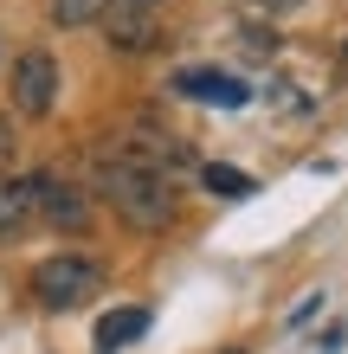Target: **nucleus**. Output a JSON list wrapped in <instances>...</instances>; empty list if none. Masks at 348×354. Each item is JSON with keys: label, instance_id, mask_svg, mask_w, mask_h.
<instances>
[{"label": "nucleus", "instance_id": "nucleus-1", "mask_svg": "<svg viewBox=\"0 0 348 354\" xmlns=\"http://www.w3.org/2000/svg\"><path fill=\"white\" fill-rule=\"evenodd\" d=\"M97 194L110 200V213L129 225V232H168L174 213H181L174 174H155V168L122 161V155H104V161H97Z\"/></svg>", "mask_w": 348, "mask_h": 354}, {"label": "nucleus", "instance_id": "nucleus-2", "mask_svg": "<svg viewBox=\"0 0 348 354\" xmlns=\"http://www.w3.org/2000/svg\"><path fill=\"white\" fill-rule=\"evenodd\" d=\"M97 283H104V258H84V252H52L46 264H33V297H39V309H52V316L91 303Z\"/></svg>", "mask_w": 348, "mask_h": 354}, {"label": "nucleus", "instance_id": "nucleus-3", "mask_svg": "<svg viewBox=\"0 0 348 354\" xmlns=\"http://www.w3.org/2000/svg\"><path fill=\"white\" fill-rule=\"evenodd\" d=\"M19 180H26V200H33V225H46V232H65V239H84L91 225H97L91 200L77 194L65 174L33 168V174H19Z\"/></svg>", "mask_w": 348, "mask_h": 354}, {"label": "nucleus", "instance_id": "nucleus-4", "mask_svg": "<svg viewBox=\"0 0 348 354\" xmlns=\"http://www.w3.org/2000/svg\"><path fill=\"white\" fill-rule=\"evenodd\" d=\"M110 155H122V161H142V168H155V174H181V168H200V155L187 149L181 136H168L155 116H136L129 129L116 136V149Z\"/></svg>", "mask_w": 348, "mask_h": 354}, {"label": "nucleus", "instance_id": "nucleus-5", "mask_svg": "<svg viewBox=\"0 0 348 354\" xmlns=\"http://www.w3.org/2000/svg\"><path fill=\"white\" fill-rule=\"evenodd\" d=\"M13 110L19 116H46L52 103H58V58L46 52V46H26L13 58Z\"/></svg>", "mask_w": 348, "mask_h": 354}, {"label": "nucleus", "instance_id": "nucleus-6", "mask_svg": "<svg viewBox=\"0 0 348 354\" xmlns=\"http://www.w3.org/2000/svg\"><path fill=\"white\" fill-rule=\"evenodd\" d=\"M174 91L187 103H213V110H245V103H252V84L232 77V71H219V65H181Z\"/></svg>", "mask_w": 348, "mask_h": 354}, {"label": "nucleus", "instance_id": "nucleus-7", "mask_svg": "<svg viewBox=\"0 0 348 354\" xmlns=\"http://www.w3.org/2000/svg\"><path fill=\"white\" fill-rule=\"evenodd\" d=\"M104 39H110L116 52H129V58H149V52H161V19L155 13H136V7H110Z\"/></svg>", "mask_w": 348, "mask_h": 354}, {"label": "nucleus", "instance_id": "nucleus-8", "mask_svg": "<svg viewBox=\"0 0 348 354\" xmlns=\"http://www.w3.org/2000/svg\"><path fill=\"white\" fill-rule=\"evenodd\" d=\"M149 309L142 303H122V309H110V316H97V328H91V348L97 354H116V348H129V342H142L149 335Z\"/></svg>", "mask_w": 348, "mask_h": 354}, {"label": "nucleus", "instance_id": "nucleus-9", "mask_svg": "<svg viewBox=\"0 0 348 354\" xmlns=\"http://www.w3.org/2000/svg\"><path fill=\"white\" fill-rule=\"evenodd\" d=\"M33 232V200H26V180L19 174H0V245L26 239Z\"/></svg>", "mask_w": 348, "mask_h": 354}, {"label": "nucleus", "instance_id": "nucleus-10", "mask_svg": "<svg viewBox=\"0 0 348 354\" xmlns=\"http://www.w3.org/2000/svg\"><path fill=\"white\" fill-rule=\"evenodd\" d=\"M200 187L219 194V200H245V194H252V174L232 168V161H200Z\"/></svg>", "mask_w": 348, "mask_h": 354}, {"label": "nucleus", "instance_id": "nucleus-11", "mask_svg": "<svg viewBox=\"0 0 348 354\" xmlns=\"http://www.w3.org/2000/svg\"><path fill=\"white\" fill-rule=\"evenodd\" d=\"M104 19H110V0H52V26H65V32L104 26Z\"/></svg>", "mask_w": 348, "mask_h": 354}, {"label": "nucleus", "instance_id": "nucleus-12", "mask_svg": "<svg viewBox=\"0 0 348 354\" xmlns=\"http://www.w3.org/2000/svg\"><path fill=\"white\" fill-rule=\"evenodd\" d=\"M13 155H19V122H13V116H0V174L13 168Z\"/></svg>", "mask_w": 348, "mask_h": 354}, {"label": "nucleus", "instance_id": "nucleus-13", "mask_svg": "<svg viewBox=\"0 0 348 354\" xmlns=\"http://www.w3.org/2000/svg\"><path fill=\"white\" fill-rule=\"evenodd\" d=\"M316 309H322V297H303V303H297V316H291V328H303V322L316 316Z\"/></svg>", "mask_w": 348, "mask_h": 354}, {"label": "nucleus", "instance_id": "nucleus-14", "mask_svg": "<svg viewBox=\"0 0 348 354\" xmlns=\"http://www.w3.org/2000/svg\"><path fill=\"white\" fill-rule=\"evenodd\" d=\"M252 7H258V13H291L297 0H252Z\"/></svg>", "mask_w": 348, "mask_h": 354}, {"label": "nucleus", "instance_id": "nucleus-15", "mask_svg": "<svg viewBox=\"0 0 348 354\" xmlns=\"http://www.w3.org/2000/svg\"><path fill=\"white\" fill-rule=\"evenodd\" d=\"M110 7H136V13H149V7H155V0H110Z\"/></svg>", "mask_w": 348, "mask_h": 354}, {"label": "nucleus", "instance_id": "nucleus-16", "mask_svg": "<svg viewBox=\"0 0 348 354\" xmlns=\"http://www.w3.org/2000/svg\"><path fill=\"white\" fill-rule=\"evenodd\" d=\"M336 65H342V77H348V39H342V58H336Z\"/></svg>", "mask_w": 348, "mask_h": 354}, {"label": "nucleus", "instance_id": "nucleus-17", "mask_svg": "<svg viewBox=\"0 0 348 354\" xmlns=\"http://www.w3.org/2000/svg\"><path fill=\"white\" fill-rule=\"evenodd\" d=\"M232 354H239V348H232Z\"/></svg>", "mask_w": 348, "mask_h": 354}]
</instances>
